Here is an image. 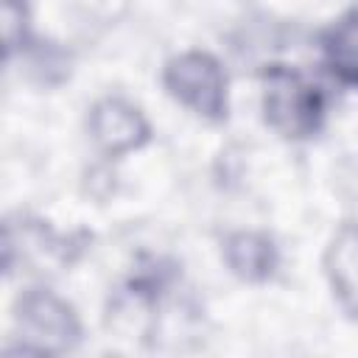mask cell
I'll use <instances>...</instances> for the list:
<instances>
[{
  "instance_id": "277c9868",
  "label": "cell",
  "mask_w": 358,
  "mask_h": 358,
  "mask_svg": "<svg viewBox=\"0 0 358 358\" xmlns=\"http://www.w3.org/2000/svg\"><path fill=\"white\" fill-rule=\"evenodd\" d=\"M90 134L103 154L120 157V154H129V151L140 148L143 143H148L151 126L143 117V112L137 106H131L129 101L101 98L90 109Z\"/></svg>"
},
{
  "instance_id": "6da1fadb",
  "label": "cell",
  "mask_w": 358,
  "mask_h": 358,
  "mask_svg": "<svg viewBox=\"0 0 358 358\" xmlns=\"http://www.w3.org/2000/svg\"><path fill=\"white\" fill-rule=\"evenodd\" d=\"M263 81V117L266 123L288 137L308 140L324 123V95L299 70L288 64H268Z\"/></svg>"
},
{
  "instance_id": "7a4b0ae2",
  "label": "cell",
  "mask_w": 358,
  "mask_h": 358,
  "mask_svg": "<svg viewBox=\"0 0 358 358\" xmlns=\"http://www.w3.org/2000/svg\"><path fill=\"white\" fill-rule=\"evenodd\" d=\"M165 90L201 117H227V76L215 56L204 50H187L168 59L162 70Z\"/></svg>"
},
{
  "instance_id": "52a82bcc",
  "label": "cell",
  "mask_w": 358,
  "mask_h": 358,
  "mask_svg": "<svg viewBox=\"0 0 358 358\" xmlns=\"http://www.w3.org/2000/svg\"><path fill=\"white\" fill-rule=\"evenodd\" d=\"M322 53L330 73L344 84L358 90V6L347 8L322 34Z\"/></svg>"
},
{
  "instance_id": "ba28073f",
  "label": "cell",
  "mask_w": 358,
  "mask_h": 358,
  "mask_svg": "<svg viewBox=\"0 0 358 358\" xmlns=\"http://www.w3.org/2000/svg\"><path fill=\"white\" fill-rule=\"evenodd\" d=\"M31 36V11L28 0H3V45L6 56H14L28 45Z\"/></svg>"
},
{
  "instance_id": "8992f818",
  "label": "cell",
  "mask_w": 358,
  "mask_h": 358,
  "mask_svg": "<svg viewBox=\"0 0 358 358\" xmlns=\"http://www.w3.org/2000/svg\"><path fill=\"white\" fill-rule=\"evenodd\" d=\"M224 260L229 271L246 282H263L274 274L280 255L266 232H232L224 241Z\"/></svg>"
},
{
  "instance_id": "3957f363",
  "label": "cell",
  "mask_w": 358,
  "mask_h": 358,
  "mask_svg": "<svg viewBox=\"0 0 358 358\" xmlns=\"http://www.w3.org/2000/svg\"><path fill=\"white\" fill-rule=\"evenodd\" d=\"M17 322L22 327V350L59 355L78 344L81 322L76 310L56 294L31 288L17 299Z\"/></svg>"
},
{
  "instance_id": "5b68a950",
  "label": "cell",
  "mask_w": 358,
  "mask_h": 358,
  "mask_svg": "<svg viewBox=\"0 0 358 358\" xmlns=\"http://www.w3.org/2000/svg\"><path fill=\"white\" fill-rule=\"evenodd\" d=\"M324 274L338 305L358 319V224H344L333 235L324 252Z\"/></svg>"
}]
</instances>
